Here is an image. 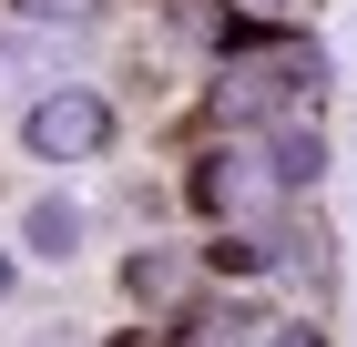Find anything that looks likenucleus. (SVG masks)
I'll return each instance as SVG.
<instances>
[{"label":"nucleus","mask_w":357,"mask_h":347,"mask_svg":"<svg viewBox=\"0 0 357 347\" xmlns=\"http://www.w3.org/2000/svg\"><path fill=\"white\" fill-rule=\"evenodd\" d=\"M174 286H184V256H133V296H153V307H164Z\"/></svg>","instance_id":"423d86ee"},{"label":"nucleus","mask_w":357,"mask_h":347,"mask_svg":"<svg viewBox=\"0 0 357 347\" xmlns=\"http://www.w3.org/2000/svg\"><path fill=\"white\" fill-rule=\"evenodd\" d=\"M10 286H21V266H10V245H0V307H10Z\"/></svg>","instance_id":"6e6552de"},{"label":"nucleus","mask_w":357,"mask_h":347,"mask_svg":"<svg viewBox=\"0 0 357 347\" xmlns=\"http://www.w3.org/2000/svg\"><path fill=\"white\" fill-rule=\"evenodd\" d=\"M317 52H286V41H275V52H245V61H225L215 72V123L225 133H266V123H286V112H306L317 103Z\"/></svg>","instance_id":"f257e3e1"},{"label":"nucleus","mask_w":357,"mask_h":347,"mask_svg":"<svg viewBox=\"0 0 357 347\" xmlns=\"http://www.w3.org/2000/svg\"><path fill=\"white\" fill-rule=\"evenodd\" d=\"M275 194H286V163H275L266 143H225V154L204 163V205L215 214H266Z\"/></svg>","instance_id":"7ed1b4c3"},{"label":"nucleus","mask_w":357,"mask_h":347,"mask_svg":"<svg viewBox=\"0 0 357 347\" xmlns=\"http://www.w3.org/2000/svg\"><path fill=\"white\" fill-rule=\"evenodd\" d=\"M21 154H31V163H92V154H112V103L92 92V82H52V92H31Z\"/></svg>","instance_id":"f03ea898"},{"label":"nucleus","mask_w":357,"mask_h":347,"mask_svg":"<svg viewBox=\"0 0 357 347\" xmlns=\"http://www.w3.org/2000/svg\"><path fill=\"white\" fill-rule=\"evenodd\" d=\"M82 225H92V214L72 205V194H31V205H21V256L72 266V256H82Z\"/></svg>","instance_id":"20e7f679"},{"label":"nucleus","mask_w":357,"mask_h":347,"mask_svg":"<svg viewBox=\"0 0 357 347\" xmlns=\"http://www.w3.org/2000/svg\"><path fill=\"white\" fill-rule=\"evenodd\" d=\"M266 347H327L317 327H266Z\"/></svg>","instance_id":"0eeeda50"},{"label":"nucleus","mask_w":357,"mask_h":347,"mask_svg":"<svg viewBox=\"0 0 357 347\" xmlns=\"http://www.w3.org/2000/svg\"><path fill=\"white\" fill-rule=\"evenodd\" d=\"M10 10H21V21H41V31H82L102 0H10Z\"/></svg>","instance_id":"39448f33"}]
</instances>
